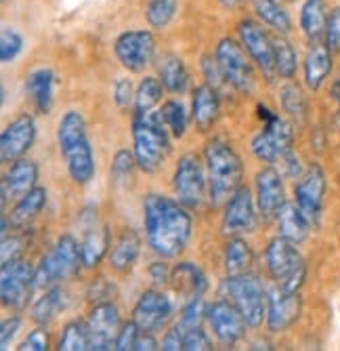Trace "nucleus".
Returning a JSON list of instances; mask_svg holds the SVG:
<instances>
[{"mask_svg": "<svg viewBox=\"0 0 340 351\" xmlns=\"http://www.w3.org/2000/svg\"><path fill=\"white\" fill-rule=\"evenodd\" d=\"M275 219H277V232H280V236L292 240L294 244L306 240L309 232H311V221L304 217V213L298 208L296 202H286Z\"/></svg>", "mask_w": 340, "mask_h": 351, "instance_id": "28", "label": "nucleus"}, {"mask_svg": "<svg viewBox=\"0 0 340 351\" xmlns=\"http://www.w3.org/2000/svg\"><path fill=\"white\" fill-rule=\"evenodd\" d=\"M164 84L160 78H153V76H145L139 86H137V93H135V116H141V114H149L153 112L160 101H162V95H164Z\"/></svg>", "mask_w": 340, "mask_h": 351, "instance_id": "37", "label": "nucleus"}, {"mask_svg": "<svg viewBox=\"0 0 340 351\" xmlns=\"http://www.w3.org/2000/svg\"><path fill=\"white\" fill-rule=\"evenodd\" d=\"M66 307H68V293L59 284H55L51 289H47L44 295L32 305V320L38 326H47Z\"/></svg>", "mask_w": 340, "mask_h": 351, "instance_id": "32", "label": "nucleus"}, {"mask_svg": "<svg viewBox=\"0 0 340 351\" xmlns=\"http://www.w3.org/2000/svg\"><path fill=\"white\" fill-rule=\"evenodd\" d=\"M57 143L59 152L66 158L68 175L76 185H88L95 179V152L90 147L86 135V122L80 112L68 110L61 116L57 124Z\"/></svg>", "mask_w": 340, "mask_h": 351, "instance_id": "2", "label": "nucleus"}, {"mask_svg": "<svg viewBox=\"0 0 340 351\" xmlns=\"http://www.w3.org/2000/svg\"><path fill=\"white\" fill-rule=\"evenodd\" d=\"M326 173L319 165H311L294 185V202L311 221V226H317L322 210H324V196H326Z\"/></svg>", "mask_w": 340, "mask_h": 351, "instance_id": "15", "label": "nucleus"}, {"mask_svg": "<svg viewBox=\"0 0 340 351\" xmlns=\"http://www.w3.org/2000/svg\"><path fill=\"white\" fill-rule=\"evenodd\" d=\"M328 5L326 0H304L300 7V29L302 34L315 43L322 40L326 34V23H328Z\"/></svg>", "mask_w": 340, "mask_h": 351, "instance_id": "31", "label": "nucleus"}, {"mask_svg": "<svg viewBox=\"0 0 340 351\" xmlns=\"http://www.w3.org/2000/svg\"><path fill=\"white\" fill-rule=\"evenodd\" d=\"M17 349L19 351H47L49 349V330L44 326L34 328L21 341V345Z\"/></svg>", "mask_w": 340, "mask_h": 351, "instance_id": "48", "label": "nucleus"}, {"mask_svg": "<svg viewBox=\"0 0 340 351\" xmlns=\"http://www.w3.org/2000/svg\"><path fill=\"white\" fill-rule=\"evenodd\" d=\"M206 320H208V326H210L212 335L216 337V341L225 347H231L237 341H241L246 337V328H248L246 317L229 299H221V301H214L212 305H208Z\"/></svg>", "mask_w": 340, "mask_h": 351, "instance_id": "14", "label": "nucleus"}, {"mask_svg": "<svg viewBox=\"0 0 340 351\" xmlns=\"http://www.w3.org/2000/svg\"><path fill=\"white\" fill-rule=\"evenodd\" d=\"M114 53L120 66L131 74H141L156 57V38L149 29H129L114 40Z\"/></svg>", "mask_w": 340, "mask_h": 351, "instance_id": "10", "label": "nucleus"}, {"mask_svg": "<svg viewBox=\"0 0 340 351\" xmlns=\"http://www.w3.org/2000/svg\"><path fill=\"white\" fill-rule=\"evenodd\" d=\"M143 226L151 250L162 259H174L192 240L194 219L179 200L149 194L143 200Z\"/></svg>", "mask_w": 340, "mask_h": 351, "instance_id": "1", "label": "nucleus"}, {"mask_svg": "<svg viewBox=\"0 0 340 351\" xmlns=\"http://www.w3.org/2000/svg\"><path fill=\"white\" fill-rule=\"evenodd\" d=\"M252 261H254V254H252L250 244L239 236H231L223 250V265H225L227 276L248 274Z\"/></svg>", "mask_w": 340, "mask_h": 351, "instance_id": "33", "label": "nucleus"}, {"mask_svg": "<svg viewBox=\"0 0 340 351\" xmlns=\"http://www.w3.org/2000/svg\"><path fill=\"white\" fill-rule=\"evenodd\" d=\"M19 328H21V317L19 315L7 317V320L3 322V326H0V349H9V345L13 343Z\"/></svg>", "mask_w": 340, "mask_h": 351, "instance_id": "52", "label": "nucleus"}, {"mask_svg": "<svg viewBox=\"0 0 340 351\" xmlns=\"http://www.w3.org/2000/svg\"><path fill=\"white\" fill-rule=\"evenodd\" d=\"M259 116L263 120V129L250 141L252 154L261 162H269V165L284 160L292 152V143H294V131L290 122L273 114L265 106H259Z\"/></svg>", "mask_w": 340, "mask_h": 351, "instance_id": "6", "label": "nucleus"}, {"mask_svg": "<svg viewBox=\"0 0 340 351\" xmlns=\"http://www.w3.org/2000/svg\"><path fill=\"white\" fill-rule=\"evenodd\" d=\"M47 198H49L47 189L40 185L32 187L29 191H25L23 196H19L17 204L11 210V228H21V226H27L29 221H34L47 206Z\"/></svg>", "mask_w": 340, "mask_h": 351, "instance_id": "30", "label": "nucleus"}, {"mask_svg": "<svg viewBox=\"0 0 340 351\" xmlns=\"http://www.w3.org/2000/svg\"><path fill=\"white\" fill-rule=\"evenodd\" d=\"M214 59L219 63L225 82L237 93H250L254 88L252 59L233 38H221L214 51Z\"/></svg>", "mask_w": 340, "mask_h": 351, "instance_id": "9", "label": "nucleus"}, {"mask_svg": "<svg viewBox=\"0 0 340 351\" xmlns=\"http://www.w3.org/2000/svg\"><path fill=\"white\" fill-rule=\"evenodd\" d=\"M153 349H160L158 341L153 339V332H145V330H141L139 341H137V349H135V351H153Z\"/></svg>", "mask_w": 340, "mask_h": 351, "instance_id": "54", "label": "nucleus"}, {"mask_svg": "<svg viewBox=\"0 0 340 351\" xmlns=\"http://www.w3.org/2000/svg\"><path fill=\"white\" fill-rule=\"evenodd\" d=\"M324 43L330 47V51H332V53H340V7H338V9H334V11L328 15Z\"/></svg>", "mask_w": 340, "mask_h": 351, "instance_id": "47", "label": "nucleus"}, {"mask_svg": "<svg viewBox=\"0 0 340 351\" xmlns=\"http://www.w3.org/2000/svg\"><path fill=\"white\" fill-rule=\"evenodd\" d=\"M271 40H273V53H275V74L284 80H292L298 70L296 49L292 47L288 38H284V34H275L271 36Z\"/></svg>", "mask_w": 340, "mask_h": 351, "instance_id": "36", "label": "nucleus"}, {"mask_svg": "<svg viewBox=\"0 0 340 351\" xmlns=\"http://www.w3.org/2000/svg\"><path fill=\"white\" fill-rule=\"evenodd\" d=\"M225 297L241 311L246 322L252 328H259L263 320H267V301L269 295L265 293L263 282L254 274H239L227 276L223 282Z\"/></svg>", "mask_w": 340, "mask_h": 351, "instance_id": "7", "label": "nucleus"}, {"mask_svg": "<svg viewBox=\"0 0 340 351\" xmlns=\"http://www.w3.org/2000/svg\"><path fill=\"white\" fill-rule=\"evenodd\" d=\"M179 0H145L143 15L149 27L153 29H164L176 15Z\"/></svg>", "mask_w": 340, "mask_h": 351, "instance_id": "38", "label": "nucleus"}, {"mask_svg": "<svg viewBox=\"0 0 340 351\" xmlns=\"http://www.w3.org/2000/svg\"><path fill=\"white\" fill-rule=\"evenodd\" d=\"M34 286V267L23 259L0 265V301L9 309H23Z\"/></svg>", "mask_w": 340, "mask_h": 351, "instance_id": "11", "label": "nucleus"}, {"mask_svg": "<svg viewBox=\"0 0 340 351\" xmlns=\"http://www.w3.org/2000/svg\"><path fill=\"white\" fill-rule=\"evenodd\" d=\"M257 206H254V198L250 194L248 187L239 185L233 194L229 196L225 210H223V219H221V230L225 236H244L257 230Z\"/></svg>", "mask_w": 340, "mask_h": 351, "instance_id": "13", "label": "nucleus"}, {"mask_svg": "<svg viewBox=\"0 0 340 351\" xmlns=\"http://www.w3.org/2000/svg\"><path fill=\"white\" fill-rule=\"evenodd\" d=\"M244 3V0H219V5L223 7V9H235V7H239Z\"/></svg>", "mask_w": 340, "mask_h": 351, "instance_id": "55", "label": "nucleus"}, {"mask_svg": "<svg viewBox=\"0 0 340 351\" xmlns=\"http://www.w3.org/2000/svg\"><path fill=\"white\" fill-rule=\"evenodd\" d=\"M139 335H141V328L137 326L135 320L122 324L120 330H118V337L114 341V349H118V351H135Z\"/></svg>", "mask_w": 340, "mask_h": 351, "instance_id": "46", "label": "nucleus"}, {"mask_svg": "<svg viewBox=\"0 0 340 351\" xmlns=\"http://www.w3.org/2000/svg\"><path fill=\"white\" fill-rule=\"evenodd\" d=\"M170 282L174 286V291L179 295H183L187 301L204 297L206 289H208V280L206 274L202 271L200 265L192 263V261H181L172 267V276Z\"/></svg>", "mask_w": 340, "mask_h": 351, "instance_id": "26", "label": "nucleus"}, {"mask_svg": "<svg viewBox=\"0 0 340 351\" xmlns=\"http://www.w3.org/2000/svg\"><path fill=\"white\" fill-rule=\"evenodd\" d=\"M204 162L208 173V198L212 206H216L223 200H229V196L241 185L244 162L237 152L219 137L204 145Z\"/></svg>", "mask_w": 340, "mask_h": 351, "instance_id": "3", "label": "nucleus"}, {"mask_svg": "<svg viewBox=\"0 0 340 351\" xmlns=\"http://www.w3.org/2000/svg\"><path fill=\"white\" fill-rule=\"evenodd\" d=\"M141 252V238L135 230L125 228L109 248V265L118 274H127L135 267Z\"/></svg>", "mask_w": 340, "mask_h": 351, "instance_id": "27", "label": "nucleus"}, {"mask_svg": "<svg viewBox=\"0 0 340 351\" xmlns=\"http://www.w3.org/2000/svg\"><path fill=\"white\" fill-rule=\"evenodd\" d=\"M38 165L34 160H25V158H19L13 165H9V171L3 177V183H0V191H3V208H7L9 196H23L25 191H29L32 187H36L38 181Z\"/></svg>", "mask_w": 340, "mask_h": 351, "instance_id": "22", "label": "nucleus"}, {"mask_svg": "<svg viewBox=\"0 0 340 351\" xmlns=\"http://www.w3.org/2000/svg\"><path fill=\"white\" fill-rule=\"evenodd\" d=\"M221 116V101H219V90L214 86L200 84L194 88L192 97V122L200 133H208L216 124Z\"/></svg>", "mask_w": 340, "mask_h": 351, "instance_id": "23", "label": "nucleus"}, {"mask_svg": "<svg viewBox=\"0 0 340 351\" xmlns=\"http://www.w3.org/2000/svg\"><path fill=\"white\" fill-rule=\"evenodd\" d=\"M158 78L162 80L164 88L172 95H181L187 90L189 84V74L187 68L181 57L176 55H166L164 61L160 63V70H158Z\"/></svg>", "mask_w": 340, "mask_h": 351, "instance_id": "34", "label": "nucleus"}, {"mask_svg": "<svg viewBox=\"0 0 340 351\" xmlns=\"http://www.w3.org/2000/svg\"><path fill=\"white\" fill-rule=\"evenodd\" d=\"M36 141V122L32 114H19L15 116L0 135V160L5 165H13L19 158H23L32 149Z\"/></svg>", "mask_w": 340, "mask_h": 351, "instance_id": "16", "label": "nucleus"}, {"mask_svg": "<svg viewBox=\"0 0 340 351\" xmlns=\"http://www.w3.org/2000/svg\"><path fill=\"white\" fill-rule=\"evenodd\" d=\"M23 51V36L13 27V25H3L0 29V61L13 63Z\"/></svg>", "mask_w": 340, "mask_h": 351, "instance_id": "43", "label": "nucleus"}, {"mask_svg": "<svg viewBox=\"0 0 340 351\" xmlns=\"http://www.w3.org/2000/svg\"><path fill=\"white\" fill-rule=\"evenodd\" d=\"M202 72H204V76H206V82H208L210 86H214L216 90H219V86L227 84L225 78H223V74H221L219 63H216V59L210 57V55H204V57H202Z\"/></svg>", "mask_w": 340, "mask_h": 351, "instance_id": "49", "label": "nucleus"}, {"mask_svg": "<svg viewBox=\"0 0 340 351\" xmlns=\"http://www.w3.org/2000/svg\"><path fill=\"white\" fill-rule=\"evenodd\" d=\"M257 187V208L263 219H273L280 213V208L286 204V187L284 177L280 171L273 167H265L254 177Z\"/></svg>", "mask_w": 340, "mask_h": 351, "instance_id": "20", "label": "nucleus"}, {"mask_svg": "<svg viewBox=\"0 0 340 351\" xmlns=\"http://www.w3.org/2000/svg\"><path fill=\"white\" fill-rule=\"evenodd\" d=\"M133 154L143 173H156L170 154L168 129L160 112L133 118Z\"/></svg>", "mask_w": 340, "mask_h": 351, "instance_id": "4", "label": "nucleus"}, {"mask_svg": "<svg viewBox=\"0 0 340 351\" xmlns=\"http://www.w3.org/2000/svg\"><path fill=\"white\" fill-rule=\"evenodd\" d=\"M302 311V297L300 293H288L277 286L269 293L267 301V328L271 332H284L288 330Z\"/></svg>", "mask_w": 340, "mask_h": 351, "instance_id": "21", "label": "nucleus"}, {"mask_svg": "<svg viewBox=\"0 0 340 351\" xmlns=\"http://www.w3.org/2000/svg\"><path fill=\"white\" fill-rule=\"evenodd\" d=\"M172 189L176 200L187 208H202L208 198V173L196 154H185L172 173Z\"/></svg>", "mask_w": 340, "mask_h": 351, "instance_id": "8", "label": "nucleus"}, {"mask_svg": "<svg viewBox=\"0 0 340 351\" xmlns=\"http://www.w3.org/2000/svg\"><path fill=\"white\" fill-rule=\"evenodd\" d=\"M59 351H86L90 349V332L86 326V320H74L64 326V332L57 343Z\"/></svg>", "mask_w": 340, "mask_h": 351, "instance_id": "39", "label": "nucleus"}, {"mask_svg": "<svg viewBox=\"0 0 340 351\" xmlns=\"http://www.w3.org/2000/svg\"><path fill=\"white\" fill-rule=\"evenodd\" d=\"M280 104H282V110L290 118H294L296 122H304V118H306V99H304V95H302L298 84L288 80L280 88Z\"/></svg>", "mask_w": 340, "mask_h": 351, "instance_id": "41", "label": "nucleus"}, {"mask_svg": "<svg viewBox=\"0 0 340 351\" xmlns=\"http://www.w3.org/2000/svg\"><path fill=\"white\" fill-rule=\"evenodd\" d=\"M183 326V324H181ZM212 341L202 326H183V351H210Z\"/></svg>", "mask_w": 340, "mask_h": 351, "instance_id": "44", "label": "nucleus"}, {"mask_svg": "<svg viewBox=\"0 0 340 351\" xmlns=\"http://www.w3.org/2000/svg\"><path fill=\"white\" fill-rule=\"evenodd\" d=\"M57 74L51 68H36L25 76V95L34 104L36 112L49 114L55 104Z\"/></svg>", "mask_w": 340, "mask_h": 351, "instance_id": "24", "label": "nucleus"}, {"mask_svg": "<svg viewBox=\"0 0 340 351\" xmlns=\"http://www.w3.org/2000/svg\"><path fill=\"white\" fill-rule=\"evenodd\" d=\"M135 169L137 167V158L133 152L129 149H118L116 156H114V160H112V169H109V179L116 187L120 185H127L133 175H135Z\"/></svg>", "mask_w": 340, "mask_h": 351, "instance_id": "42", "label": "nucleus"}, {"mask_svg": "<svg viewBox=\"0 0 340 351\" xmlns=\"http://www.w3.org/2000/svg\"><path fill=\"white\" fill-rule=\"evenodd\" d=\"M82 240H80V257L82 267H97L105 254H109L112 232L107 226H101L95 213H82L80 217Z\"/></svg>", "mask_w": 340, "mask_h": 351, "instance_id": "18", "label": "nucleus"}, {"mask_svg": "<svg viewBox=\"0 0 340 351\" xmlns=\"http://www.w3.org/2000/svg\"><path fill=\"white\" fill-rule=\"evenodd\" d=\"M19 252H21V240L17 236H3V244H0V261L9 263L19 259ZM0 263V265H3Z\"/></svg>", "mask_w": 340, "mask_h": 351, "instance_id": "51", "label": "nucleus"}, {"mask_svg": "<svg viewBox=\"0 0 340 351\" xmlns=\"http://www.w3.org/2000/svg\"><path fill=\"white\" fill-rule=\"evenodd\" d=\"M265 263L269 276L277 282L282 291L298 293L306 278V265L296 244L284 236H275L269 240L265 250Z\"/></svg>", "mask_w": 340, "mask_h": 351, "instance_id": "5", "label": "nucleus"}, {"mask_svg": "<svg viewBox=\"0 0 340 351\" xmlns=\"http://www.w3.org/2000/svg\"><path fill=\"white\" fill-rule=\"evenodd\" d=\"M254 13L275 34H288L292 29L290 13L277 0H254Z\"/></svg>", "mask_w": 340, "mask_h": 351, "instance_id": "35", "label": "nucleus"}, {"mask_svg": "<svg viewBox=\"0 0 340 351\" xmlns=\"http://www.w3.org/2000/svg\"><path fill=\"white\" fill-rule=\"evenodd\" d=\"M112 295H114V286L105 278H97L95 282L88 286V299L95 301V303L112 301Z\"/></svg>", "mask_w": 340, "mask_h": 351, "instance_id": "50", "label": "nucleus"}, {"mask_svg": "<svg viewBox=\"0 0 340 351\" xmlns=\"http://www.w3.org/2000/svg\"><path fill=\"white\" fill-rule=\"evenodd\" d=\"M147 271H149L151 282L156 284V286L168 284V282H170V276H172V269H168V265H166L164 261H153V263L149 265Z\"/></svg>", "mask_w": 340, "mask_h": 351, "instance_id": "53", "label": "nucleus"}, {"mask_svg": "<svg viewBox=\"0 0 340 351\" xmlns=\"http://www.w3.org/2000/svg\"><path fill=\"white\" fill-rule=\"evenodd\" d=\"M332 51L326 43L315 40L311 45V49L306 51L304 57V66H302V74H304V86L309 90H319L324 86V82L328 80L330 72H332Z\"/></svg>", "mask_w": 340, "mask_h": 351, "instance_id": "25", "label": "nucleus"}, {"mask_svg": "<svg viewBox=\"0 0 340 351\" xmlns=\"http://www.w3.org/2000/svg\"><path fill=\"white\" fill-rule=\"evenodd\" d=\"M172 301L166 293L149 289L145 293H141V297L137 299L135 307H133V320L137 322V326L145 332H153L162 330L166 326V322L172 317Z\"/></svg>", "mask_w": 340, "mask_h": 351, "instance_id": "17", "label": "nucleus"}, {"mask_svg": "<svg viewBox=\"0 0 340 351\" xmlns=\"http://www.w3.org/2000/svg\"><path fill=\"white\" fill-rule=\"evenodd\" d=\"M160 116L166 124V129L172 133L174 139H183L185 133H187V124H189V116H187V110L185 106L176 99H170L162 106L160 110Z\"/></svg>", "mask_w": 340, "mask_h": 351, "instance_id": "40", "label": "nucleus"}, {"mask_svg": "<svg viewBox=\"0 0 340 351\" xmlns=\"http://www.w3.org/2000/svg\"><path fill=\"white\" fill-rule=\"evenodd\" d=\"M86 326L90 332V349L92 351H105L114 347L118 330L122 326L120 311L112 301L95 303L86 315Z\"/></svg>", "mask_w": 340, "mask_h": 351, "instance_id": "19", "label": "nucleus"}, {"mask_svg": "<svg viewBox=\"0 0 340 351\" xmlns=\"http://www.w3.org/2000/svg\"><path fill=\"white\" fill-rule=\"evenodd\" d=\"M237 36H239V45L259 66L263 76L271 80L275 76V53H273V40L267 34V29L254 19H241L237 23Z\"/></svg>", "mask_w": 340, "mask_h": 351, "instance_id": "12", "label": "nucleus"}, {"mask_svg": "<svg viewBox=\"0 0 340 351\" xmlns=\"http://www.w3.org/2000/svg\"><path fill=\"white\" fill-rule=\"evenodd\" d=\"M135 93L137 88L133 86V80L131 78H118L114 82V101H116V108L127 112L129 108L135 106Z\"/></svg>", "mask_w": 340, "mask_h": 351, "instance_id": "45", "label": "nucleus"}, {"mask_svg": "<svg viewBox=\"0 0 340 351\" xmlns=\"http://www.w3.org/2000/svg\"><path fill=\"white\" fill-rule=\"evenodd\" d=\"M55 265H57V271H59V278L61 280H68V278H74L78 271H80V265H82V257H80V242H76L74 236H61L57 242H55V248L49 252Z\"/></svg>", "mask_w": 340, "mask_h": 351, "instance_id": "29", "label": "nucleus"}]
</instances>
